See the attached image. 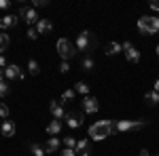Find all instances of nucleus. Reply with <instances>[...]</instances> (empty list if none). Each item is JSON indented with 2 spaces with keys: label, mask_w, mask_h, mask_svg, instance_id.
<instances>
[{
  "label": "nucleus",
  "mask_w": 159,
  "mask_h": 156,
  "mask_svg": "<svg viewBox=\"0 0 159 156\" xmlns=\"http://www.w3.org/2000/svg\"><path fill=\"white\" fill-rule=\"evenodd\" d=\"M138 30L142 32V34H157L159 32V17H151V15H142L140 19H138Z\"/></svg>",
  "instance_id": "2"
},
{
  "label": "nucleus",
  "mask_w": 159,
  "mask_h": 156,
  "mask_svg": "<svg viewBox=\"0 0 159 156\" xmlns=\"http://www.w3.org/2000/svg\"><path fill=\"white\" fill-rule=\"evenodd\" d=\"M30 150H32V154L34 156H47V152H45V148L38 144H30Z\"/></svg>",
  "instance_id": "23"
},
{
  "label": "nucleus",
  "mask_w": 159,
  "mask_h": 156,
  "mask_svg": "<svg viewBox=\"0 0 159 156\" xmlns=\"http://www.w3.org/2000/svg\"><path fill=\"white\" fill-rule=\"evenodd\" d=\"M28 38H30V40H36V38H38L36 27H30V30H28Z\"/></svg>",
  "instance_id": "30"
},
{
  "label": "nucleus",
  "mask_w": 159,
  "mask_h": 156,
  "mask_svg": "<svg viewBox=\"0 0 159 156\" xmlns=\"http://www.w3.org/2000/svg\"><path fill=\"white\" fill-rule=\"evenodd\" d=\"M100 110V103H98V99L96 97H89L87 95L85 99H83V112L85 114H96Z\"/></svg>",
  "instance_id": "9"
},
{
  "label": "nucleus",
  "mask_w": 159,
  "mask_h": 156,
  "mask_svg": "<svg viewBox=\"0 0 159 156\" xmlns=\"http://www.w3.org/2000/svg\"><path fill=\"white\" fill-rule=\"evenodd\" d=\"M123 53H125V59L129 63H138L140 61V51H136V47L132 42H123Z\"/></svg>",
  "instance_id": "7"
},
{
  "label": "nucleus",
  "mask_w": 159,
  "mask_h": 156,
  "mask_svg": "<svg viewBox=\"0 0 159 156\" xmlns=\"http://www.w3.org/2000/svg\"><path fill=\"white\" fill-rule=\"evenodd\" d=\"M144 99H147L148 103H159V93H157V91H151V93L144 95Z\"/></svg>",
  "instance_id": "24"
},
{
  "label": "nucleus",
  "mask_w": 159,
  "mask_h": 156,
  "mask_svg": "<svg viewBox=\"0 0 159 156\" xmlns=\"http://www.w3.org/2000/svg\"><path fill=\"white\" fill-rule=\"evenodd\" d=\"M61 131V120H51L49 122V127H47V133H49V135H57V133Z\"/></svg>",
  "instance_id": "17"
},
{
  "label": "nucleus",
  "mask_w": 159,
  "mask_h": 156,
  "mask_svg": "<svg viewBox=\"0 0 159 156\" xmlns=\"http://www.w3.org/2000/svg\"><path fill=\"white\" fill-rule=\"evenodd\" d=\"M9 6H11L9 0H0V9H9Z\"/></svg>",
  "instance_id": "33"
},
{
  "label": "nucleus",
  "mask_w": 159,
  "mask_h": 156,
  "mask_svg": "<svg viewBox=\"0 0 159 156\" xmlns=\"http://www.w3.org/2000/svg\"><path fill=\"white\" fill-rule=\"evenodd\" d=\"M7 95H9V84H7V80H0V97Z\"/></svg>",
  "instance_id": "28"
},
{
  "label": "nucleus",
  "mask_w": 159,
  "mask_h": 156,
  "mask_svg": "<svg viewBox=\"0 0 159 156\" xmlns=\"http://www.w3.org/2000/svg\"><path fill=\"white\" fill-rule=\"evenodd\" d=\"M11 44V38H9V34H4V32H0V53L2 51H7V47Z\"/></svg>",
  "instance_id": "20"
},
{
  "label": "nucleus",
  "mask_w": 159,
  "mask_h": 156,
  "mask_svg": "<svg viewBox=\"0 0 159 156\" xmlns=\"http://www.w3.org/2000/svg\"><path fill=\"white\" fill-rule=\"evenodd\" d=\"M57 148H60V139L57 137H49V141L45 145V152L47 154H53V152H57Z\"/></svg>",
  "instance_id": "16"
},
{
  "label": "nucleus",
  "mask_w": 159,
  "mask_h": 156,
  "mask_svg": "<svg viewBox=\"0 0 159 156\" xmlns=\"http://www.w3.org/2000/svg\"><path fill=\"white\" fill-rule=\"evenodd\" d=\"M17 17H19V15H4V17L0 19V27H2V30H7V27L17 25Z\"/></svg>",
  "instance_id": "14"
},
{
  "label": "nucleus",
  "mask_w": 159,
  "mask_h": 156,
  "mask_svg": "<svg viewBox=\"0 0 159 156\" xmlns=\"http://www.w3.org/2000/svg\"><path fill=\"white\" fill-rule=\"evenodd\" d=\"M157 156H159V154H157Z\"/></svg>",
  "instance_id": "40"
},
{
  "label": "nucleus",
  "mask_w": 159,
  "mask_h": 156,
  "mask_svg": "<svg viewBox=\"0 0 159 156\" xmlns=\"http://www.w3.org/2000/svg\"><path fill=\"white\" fill-rule=\"evenodd\" d=\"M0 118L9 120V108H7V103H2V101H0Z\"/></svg>",
  "instance_id": "27"
},
{
  "label": "nucleus",
  "mask_w": 159,
  "mask_h": 156,
  "mask_svg": "<svg viewBox=\"0 0 159 156\" xmlns=\"http://www.w3.org/2000/svg\"><path fill=\"white\" fill-rule=\"evenodd\" d=\"M0 80H4V70H0Z\"/></svg>",
  "instance_id": "38"
},
{
  "label": "nucleus",
  "mask_w": 159,
  "mask_h": 156,
  "mask_svg": "<svg viewBox=\"0 0 159 156\" xmlns=\"http://www.w3.org/2000/svg\"><path fill=\"white\" fill-rule=\"evenodd\" d=\"M2 135H4V137H13V135H15V122H13L11 118L2 122Z\"/></svg>",
  "instance_id": "15"
},
{
  "label": "nucleus",
  "mask_w": 159,
  "mask_h": 156,
  "mask_svg": "<svg viewBox=\"0 0 159 156\" xmlns=\"http://www.w3.org/2000/svg\"><path fill=\"white\" fill-rule=\"evenodd\" d=\"M34 6H47V0H34Z\"/></svg>",
  "instance_id": "34"
},
{
  "label": "nucleus",
  "mask_w": 159,
  "mask_h": 156,
  "mask_svg": "<svg viewBox=\"0 0 159 156\" xmlns=\"http://www.w3.org/2000/svg\"><path fill=\"white\" fill-rule=\"evenodd\" d=\"M140 156H151V154H148V150H140Z\"/></svg>",
  "instance_id": "36"
},
{
  "label": "nucleus",
  "mask_w": 159,
  "mask_h": 156,
  "mask_svg": "<svg viewBox=\"0 0 159 156\" xmlns=\"http://www.w3.org/2000/svg\"><path fill=\"white\" fill-rule=\"evenodd\" d=\"M155 91L159 93V78H157V82H155Z\"/></svg>",
  "instance_id": "37"
},
{
  "label": "nucleus",
  "mask_w": 159,
  "mask_h": 156,
  "mask_svg": "<svg viewBox=\"0 0 159 156\" xmlns=\"http://www.w3.org/2000/svg\"><path fill=\"white\" fill-rule=\"evenodd\" d=\"M28 72L32 74V76H38V74H40V65H38L36 59H30V61H28Z\"/></svg>",
  "instance_id": "19"
},
{
  "label": "nucleus",
  "mask_w": 159,
  "mask_h": 156,
  "mask_svg": "<svg viewBox=\"0 0 159 156\" xmlns=\"http://www.w3.org/2000/svg\"><path fill=\"white\" fill-rule=\"evenodd\" d=\"M74 95H76V91H74V89H68V91H64V95H61V103H64V101H70V99H74Z\"/></svg>",
  "instance_id": "25"
},
{
  "label": "nucleus",
  "mask_w": 159,
  "mask_h": 156,
  "mask_svg": "<svg viewBox=\"0 0 159 156\" xmlns=\"http://www.w3.org/2000/svg\"><path fill=\"white\" fill-rule=\"evenodd\" d=\"M60 72H61V74H68V72H70V65H68V61H61V63H60Z\"/></svg>",
  "instance_id": "29"
},
{
  "label": "nucleus",
  "mask_w": 159,
  "mask_h": 156,
  "mask_svg": "<svg viewBox=\"0 0 159 156\" xmlns=\"http://www.w3.org/2000/svg\"><path fill=\"white\" fill-rule=\"evenodd\" d=\"M55 48H57V53H60V57H61L64 61L72 59L74 55L79 53V51H76V47H74L68 38H60V40H57V44H55Z\"/></svg>",
  "instance_id": "3"
},
{
  "label": "nucleus",
  "mask_w": 159,
  "mask_h": 156,
  "mask_svg": "<svg viewBox=\"0 0 159 156\" xmlns=\"http://www.w3.org/2000/svg\"><path fill=\"white\" fill-rule=\"evenodd\" d=\"M155 51H157V55H159V44H157V48H155Z\"/></svg>",
  "instance_id": "39"
},
{
  "label": "nucleus",
  "mask_w": 159,
  "mask_h": 156,
  "mask_svg": "<svg viewBox=\"0 0 159 156\" xmlns=\"http://www.w3.org/2000/svg\"><path fill=\"white\" fill-rule=\"evenodd\" d=\"M60 156H76V150H70V148H66Z\"/></svg>",
  "instance_id": "31"
},
{
  "label": "nucleus",
  "mask_w": 159,
  "mask_h": 156,
  "mask_svg": "<svg viewBox=\"0 0 159 156\" xmlns=\"http://www.w3.org/2000/svg\"><path fill=\"white\" fill-rule=\"evenodd\" d=\"M108 135H112V120H98L89 127V139L93 141H102Z\"/></svg>",
  "instance_id": "1"
},
{
  "label": "nucleus",
  "mask_w": 159,
  "mask_h": 156,
  "mask_svg": "<svg viewBox=\"0 0 159 156\" xmlns=\"http://www.w3.org/2000/svg\"><path fill=\"white\" fill-rule=\"evenodd\" d=\"M91 139L87 137V139H81L79 144H76V156H89L91 154Z\"/></svg>",
  "instance_id": "12"
},
{
  "label": "nucleus",
  "mask_w": 159,
  "mask_h": 156,
  "mask_svg": "<svg viewBox=\"0 0 159 156\" xmlns=\"http://www.w3.org/2000/svg\"><path fill=\"white\" fill-rule=\"evenodd\" d=\"M19 17H21L28 25L38 23V13L34 11V9H30V6H24V4H21V9H19Z\"/></svg>",
  "instance_id": "6"
},
{
  "label": "nucleus",
  "mask_w": 159,
  "mask_h": 156,
  "mask_svg": "<svg viewBox=\"0 0 159 156\" xmlns=\"http://www.w3.org/2000/svg\"><path fill=\"white\" fill-rule=\"evenodd\" d=\"M49 110H51V114H53L55 120L66 118V112H64V108H61V101H57V99H53V101L49 103Z\"/></svg>",
  "instance_id": "10"
},
{
  "label": "nucleus",
  "mask_w": 159,
  "mask_h": 156,
  "mask_svg": "<svg viewBox=\"0 0 159 156\" xmlns=\"http://www.w3.org/2000/svg\"><path fill=\"white\" fill-rule=\"evenodd\" d=\"M74 91L87 97V93H89V84H87V82H76V84H74Z\"/></svg>",
  "instance_id": "21"
},
{
  "label": "nucleus",
  "mask_w": 159,
  "mask_h": 156,
  "mask_svg": "<svg viewBox=\"0 0 159 156\" xmlns=\"http://www.w3.org/2000/svg\"><path fill=\"white\" fill-rule=\"evenodd\" d=\"M74 47H76V51L89 53V51H91V47H93V40H91V32H89V30H83V32L79 34V38H76Z\"/></svg>",
  "instance_id": "4"
},
{
  "label": "nucleus",
  "mask_w": 159,
  "mask_h": 156,
  "mask_svg": "<svg viewBox=\"0 0 159 156\" xmlns=\"http://www.w3.org/2000/svg\"><path fill=\"white\" fill-rule=\"evenodd\" d=\"M7 68V59H4V55L0 53V70H4Z\"/></svg>",
  "instance_id": "32"
},
{
  "label": "nucleus",
  "mask_w": 159,
  "mask_h": 156,
  "mask_svg": "<svg viewBox=\"0 0 159 156\" xmlns=\"http://www.w3.org/2000/svg\"><path fill=\"white\" fill-rule=\"evenodd\" d=\"M66 124L72 129H79L83 124V112H66Z\"/></svg>",
  "instance_id": "8"
},
{
  "label": "nucleus",
  "mask_w": 159,
  "mask_h": 156,
  "mask_svg": "<svg viewBox=\"0 0 159 156\" xmlns=\"http://www.w3.org/2000/svg\"><path fill=\"white\" fill-rule=\"evenodd\" d=\"M144 124H147L144 120H117V122H112V131H134Z\"/></svg>",
  "instance_id": "5"
},
{
  "label": "nucleus",
  "mask_w": 159,
  "mask_h": 156,
  "mask_svg": "<svg viewBox=\"0 0 159 156\" xmlns=\"http://www.w3.org/2000/svg\"><path fill=\"white\" fill-rule=\"evenodd\" d=\"M93 68H96V63H93V59H91L89 55H85V57H83V70H85V72H91Z\"/></svg>",
  "instance_id": "22"
},
{
  "label": "nucleus",
  "mask_w": 159,
  "mask_h": 156,
  "mask_svg": "<svg viewBox=\"0 0 159 156\" xmlns=\"http://www.w3.org/2000/svg\"><path fill=\"white\" fill-rule=\"evenodd\" d=\"M4 76H7L9 80H15V78H24V72H21V68H19V65L11 63V65H7V68H4Z\"/></svg>",
  "instance_id": "11"
},
{
  "label": "nucleus",
  "mask_w": 159,
  "mask_h": 156,
  "mask_svg": "<svg viewBox=\"0 0 159 156\" xmlns=\"http://www.w3.org/2000/svg\"><path fill=\"white\" fill-rule=\"evenodd\" d=\"M51 30H53V23H51L49 19H38V23H36L38 34H49Z\"/></svg>",
  "instance_id": "13"
},
{
  "label": "nucleus",
  "mask_w": 159,
  "mask_h": 156,
  "mask_svg": "<svg viewBox=\"0 0 159 156\" xmlns=\"http://www.w3.org/2000/svg\"><path fill=\"white\" fill-rule=\"evenodd\" d=\"M151 9H155V11H159V0H153V2H151Z\"/></svg>",
  "instance_id": "35"
},
{
  "label": "nucleus",
  "mask_w": 159,
  "mask_h": 156,
  "mask_svg": "<svg viewBox=\"0 0 159 156\" xmlns=\"http://www.w3.org/2000/svg\"><path fill=\"white\" fill-rule=\"evenodd\" d=\"M121 51H123L121 42H110L108 47H106V55H117V53H121Z\"/></svg>",
  "instance_id": "18"
},
{
  "label": "nucleus",
  "mask_w": 159,
  "mask_h": 156,
  "mask_svg": "<svg viewBox=\"0 0 159 156\" xmlns=\"http://www.w3.org/2000/svg\"><path fill=\"white\" fill-rule=\"evenodd\" d=\"M64 144H66V148H70V150H76V144H79V141L74 139L72 135H68V137L64 139Z\"/></svg>",
  "instance_id": "26"
}]
</instances>
